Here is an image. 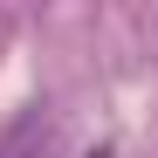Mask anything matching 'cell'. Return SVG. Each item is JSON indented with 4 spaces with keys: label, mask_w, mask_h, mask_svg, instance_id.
<instances>
[{
    "label": "cell",
    "mask_w": 158,
    "mask_h": 158,
    "mask_svg": "<svg viewBox=\"0 0 158 158\" xmlns=\"http://www.w3.org/2000/svg\"><path fill=\"white\" fill-rule=\"evenodd\" d=\"M48 151H55V110L48 103H28L0 131V158H48Z\"/></svg>",
    "instance_id": "cell-1"
},
{
    "label": "cell",
    "mask_w": 158,
    "mask_h": 158,
    "mask_svg": "<svg viewBox=\"0 0 158 158\" xmlns=\"http://www.w3.org/2000/svg\"><path fill=\"white\" fill-rule=\"evenodd\" d=\"M89 158H110V144H96V151H89Z\"/></svg>",
    "instance_id": "cell-2"
}]
</instances>
